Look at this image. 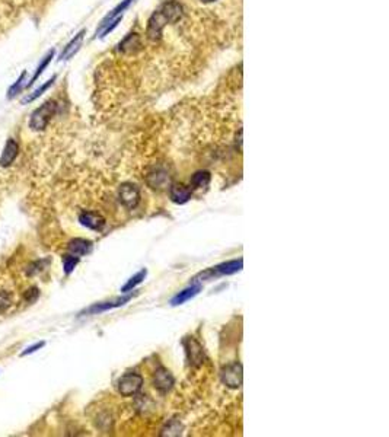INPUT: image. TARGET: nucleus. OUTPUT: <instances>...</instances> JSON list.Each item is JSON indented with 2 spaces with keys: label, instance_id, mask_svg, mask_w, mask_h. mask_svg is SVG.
<instances>
[{
  "label": "nucleus",
  "instance_id": "1",
  "mask_svg": "<svg viewBox=\"0 0 389 437\" xmlns=\"http://www.w3.org/2000/svg\"><path fill=\"white\" fill-rule=\"evenodd\" d=\"M57 111V102L56 101H49L46 104H42L39 108H37L31 118H29V127L32 130H37V132H41L47 127V124L51 120V117L56 114Z\"/></svg>",
  "mask_w": 389,
  "mask_h": 437
},
{
  "label": "nucleus",
  "instance_id": "2",
  "mask_svg": "<svg viewBox=\"0 0 389 437\" xmlns=\"http://www.w3.org/2000/svg\"><path fill=\"white\" fill-rule=\"evenodd\" d=\"M220 379L222 382L231 389L241 388L243 380V367L242 364L238 362H233L231 364H226L220 370Z\"/></svg>",
  "mask_w": 389,
  "mask_h": 437
},
{
  "label": "nucleus",
  "instance_id": "3",
  "mask_svg": "<svg viewBox=\"0 0 389 437\" xmlns=\"http://www.w3.org/2000/svg\"><path fill=\"white\" fill-rule=\"evenodd\" d=\"M143 386V377L139 373H125L118 380V392L122 397H134Z\"/></svg>",
  "mask_w": 389,
  "mask_h": 437
},
{
  "label": "nucleus",
  "instance_id": "4",
  "mask_svg": "<svg viewBox=\"0 0 389 437\" xmlns=\"http://www.w3.org/2000/svg\"><path fill=\"white\" fill-rule=\"evenodd\" d=\"M243 261L242 258L239 259H232V261H228V263H223V264H219L216 267H211L210 270H207L204 273L200 274V277L203 280L210 279L213 276H231V274H235L238 271L242 270Z\"/></svg>",
  "mask_w": 389,
  "mask_h": 437
},
{
  "label": "nucleus",
  "instance_id": "5",
  "mask_svg": "<svg viewBox=\"0 0 389 437\" xmlns=\"http://www.w3.org/2000/svg\"><path fill=\"white\" fill-rule=\"evenodd\" d=\"M140 190L134 185V184H122L118 190V200L122 206L127 208H134L137 207V204L140 203Z\"/></svg>",
  "mask_w": 389,
  "mask_h": 437
},
{
  "label": "nucleus",
  "instance_id": "6",
  "mask_svg": "<svg viewBox=\"0 0 389 437\" xmlns=\"http://www.w3.org/2000/svg\"><path fill=\"white\" fill-rule=\"evenodd\" d=\"M184 347H185V353H187V357H188V362L191 366L194 367H198L201 364L204 363V350L201 347V344L197 340H194L193 337L191 338H187L184 340Z\"/></svg>",
  "mask_w": 389,
  "mask_h": 437
},
{
  "label": "nucleus",
  "instance_id": "7",
  "mask_svg": "<svg viewBox=\"0 0 389 437\" xmlns=\"http://www.w3.org/2000/svg\"><path fill=\"white\" fill-rule=\"evenodd\" d=\"M168 25L166 19L163 18V15L160 13V11H156L150 16L149 22H147V29H146V35L149 39L152 41H158L160 35H162V31L163 28Z\"/></svg>",
  "mask_w": 389,
  "mask_h": 437
},
{
  "label": "nucleus",
  "instance_id": "8",
  "mask_svg": "<svg viewBox=\"0 0 389 437\" xmlns=\"http://www.w3.org/2000/svg\"><path fill=\"white\" fill-rule=\"evenodd\" d=\"M160 13L163 15V18L166 19L168 24H175L178 22L184 15V8L183 5L177 0H169V2H165L162 6H160Z\"/></svg>",
  "mask_w": 389,
  "mask_h": 437
},
{
  "label": "nucleus",
  "instance_id": "9",
  "mask_svg": "<svg viewBox=\"0 0 389 437\" xmlns=\"http://www.w3.org/2000/svg\"><path fill=\"white\" fill-rule=\"evenodd\" d=\"M174 383H175V379H174L172 373L168 369H165L162 366L156 369L155 376H153V385H155V388L158 389L159 392H163V394L168 392V390L172 389Z\"/></svg>",
  "mask_w": 389,
  "mask_h": 437
},
{
  "label": "nucleus",
  "instance_id": "10",
  "mask_svg": "<svg viewBox=\"0 0 389 437\" xmlns=\"http://www.w3.org/2000/svg\"><path fill=\"white\" fill-rule=\"evenodd\" d=\"M79 222L82 226H85L91 231H102L105 228V219L102 217L99 213H95V211H83L80 216H79Z\"/></svg>",
  "mask_w": 389,
  "mask_h": 437
},
{
  "label": "nucleus",
  "instance_id": "11",
  "mask_svg": "<svg viewBox=\"0 0 389 437\" xmlns=\"http://www.w3.org/2000/svg\"><path fill=\"white\" fill-rule=\"evenodd\" d=\"M191 188L184 185V184H172L169 187V197L170 201H174L175 204H185L190 201L191 198Z\"/></svg>",
  "mask_w": 389,
  "mask_h": 437
},
{
  "label": "nucleus",
  "instance_id": "12",
  "mask_svg": "<svg viewBox=\"0 0 389 437\" xmlns=\"http://www.w3.org/2000/svg\"><path fill=\"white\" fill-rule=\"evenodd\" d=\"M133 296H125V297H121V299H117L114 302H105V303H97L91 308H88L83 315H97V314H102V312H107V311H111V309H115V308H120L122 304H125L127 302L132 300Z\"/></svg>",
  "mask_w": 389,
  "mask_h": 437
},
{
  "label": "nucleus",
  "instance_id": "13",
  "mask_svg": "<svg viewBox=\"0 0 389 437\" xmlns=\"http://www.w3.org/2000/svg\"><path fill=\"white\" fill-rule=\"evenodd\" d=\"M147 184L153 190H163L169 184V175L163 169H155L147 175Z\"/></svg>",
  "mask_w": 389,
  "mask_h": 437
},
{
  "label": "nucleus",
  "instance_id": "14",
  "mask_svg": "<svg viewBox=\"0 0 389 437\" xmlns=\"http://www.w3.org/2000/svg\"><path fill=\"white\" fill-rule=\"evenodd\" d=\"M92 249H94V243L83 238H74L69 242V251L74 256H83V255L91 254Z\"/></svg>",
  "mask_w": 389,
  "mask_h": 437
},
{
  "label": "nucleus",
  "instance_id": "15",
  "mask_svg": "<svg viewBox=\"0 0 389 437\" xmlns=\"http://www.w3.org/2000/svg\"><path fill=\"white\" fill-rule=\"evenodd\" d=\"M18 153H19V146L13 139H9L6 146H5V149H3L2 156H0V166L6 168V166L12 165V162L16 159Z\"/></svg>",
  "mask_w": 389,
  "mask_h": 437
},
{
  "label": "nucleus",
  "instance_id": "16",
  "mask_svg": "<svg viewBox=\"0 0 389 437\" xmlns=\"http://www.w3.org/2000/svg\"><path fill=\"white\" fill-rule=\"evenodd\" d=\"M200 290H201V286H200V284H193V286H190V287L181 290L180 293H177V294L172 297L170 304H172V306H178V304L185 303V302H188V300H191L193 297H195V296L200 293Z\"/></svg>",
  "mask_w": 389,
  "mask_h": 437
},
{
  "label": "nucleus",
  "instance_id": "17",
  "mask_svg": "<svg viewBox=\"0 0 389 437\" xmlns=\"http://www.w3.org/2000/svg\"><path fill=\"white\" fill-rule=\"evenodd\" d=\"M140 49H142V39L139 34H128L118 46V50L124 54H133Z\"/></svg>",
  "mask_w": 389,
  "mask_h": 437
},
{
  "label": "nucleus",
  "instance_id": "18",
  "mask_svg": "<svg viewBox=\"0 0 389 437\" xmlns=\"http://www.w3.org/2000/svg\"><path fill=\"white\" fill-rule=\"evenodd\" d=\"M83 35H85V31H80L77 35L74 36L73 39L67 44V47L64 49V51L61 53V60H64V59H69V57H72L74 53L79 50V47H80V44H82V39H83Z\"/></svg>",
  "mask_w": 389,
  "mask_h": 437
},
{
  "label": "nucleus",
  "instance_id": "19",
  "mask_svg": "<svg viewBox=\"0 0 389 437\" xmlns=\"http://www.w3.org/2000/svg\"><path fill=\"white\" fill-rule=\"evenodd\" d=\"M211 181V175L208 170H197L191 177V185L193 188H204Z\"/></svg>",
  "mask_w": 389,
  "mask_h": 437
},
{
  "label": "nucleus",
  "instance_id": "20",
  "mask_svg": "<svg viewBox=\"0 0 389 437\" xmlns=\"http://www.w3.org/2000/svg\"><path fill=\"white\" fill-rule=\"evenodd\" d=\"M147 276V270L146 268H143V270H140L137 274H134L132 279L128 280L124 286L121 287V291L122 293H128V291H133L139 284H142L143 283V280L146 279Z\"/></svg>",
  "mask_w": 389,
  "mask_h": 437
},
{
  "label": "nucleus",
  "instance_id": "21",
  "mask_svg": "<svg viewBox=\"0 0 389 437\" xmlns=\"http://www.w3.org/2000/svg\"><path fill=\"white\" fill-rule=\"evenodd\" d=\"M181 430H183V425L180 421L170 420L169 423L165 425V428L162 430V436H180Z\"/></svg>",
  "mask_w": 389,
  "mask_h": 437
},
{
  "label": "nucleus",
  "instance_id": "22",
  "mask_svg": "<svg viewBox=\"0 0 389 437\" xmlns=\"http://www.w3.org/2000/svg\"><path fill=\"white\" fill-rule=\"evenodd\" d=\"M54 80H56V76H53V77L50 79L47 83H44V85L41 86V88H38L35 92H32V94H31V95H29V97L26 98V99H25V101H24L25 104H28V102H32L34 99H37V98L41 97V95H42V94H44V92H46V91L49 89L50 86L54 83Z\"/></svg>",
  "mask_w": 389,
  "mask_h": 437
},
{
  "label": "nucleus",
  "instance_id": "23",
  "mask_svg": "<svg viewBox=\"0 0 389 437\" xmlns=\"http://www.w3.org/2000/svg\"><path fill=\"white\" fill-rule=\"evenodd\" d=\"M79 263V256H74V255H66L63 258V268H64V273L66 274H70L74 270V267L77 266Z\"/></svg>",
  "mask_w": 389,
  "mask_h": 437
},
{
  "label": "nucleus",
  "instance_id": "24",
  "mask_svg": "<svg viewBox=\"0 0 389 437\" xmlns=\"http://www.w3.org/2000/svg\"><path fill=\"white\" fill-rule=\"evenodd\" d=\"M53 56H54V51H53V50H51V51H50L49 53V56H47V57H46V59H44V60L41 61V64H39V66H38V69H37V73H35V74H34V76H32V79H31V82H29V83H28V88H29V86L32 85V83H34V82H35V80H37L38 77H39V74H41V73L44 72V69H46V67H47V66H49L50 64V61H51V59H53Z\"/></svg>",
  "mask_w": 389,
  "mask_h": 437
},
{
  "label": "nucleus",
  "instance_id": "25",
  "mask_svg": "<svg viewBox=\"0 0 389 437\" xmlns=\"http://www.w3.org/2000/svg\"><path fill=\"white\" fill-rule=\"evenodd\" d=\"M12 304V296L8 291L0 290V312L6 311Z\"/></svg>",
  "mask_w": 389,
  "mask_h": 437
},
{
  "label": "nucleus",
  "instance_id": "26",
  "mask_svg": "<svg viewBox=\"0 0 389 437\" xmlns=\"http://www.w3.org/2000/svg\"><path fill=\"white\" fill-rule=\"evenodd\" d=\"M25 76H26V72L22 73V74L19 76V79L16 80V83H15V85H13L12 88L9 89V95H8V97L12 98V97H15L18 92H19V89H21V86H22V82L25 80Z\"/></svg>",
  "mask_w": 389,
  "mask_h": 437
},
{
  "label": "nucleus",
  "instance_id": "27",
  "mask_svg": "<svg viewBox=\"0 0 389 437\" xmlns=\"http://www.w3.org/2000/svg\"><path fill=\"white\" fill-rule=\"evenodd\" d=\"M38 289H35V287H32V289H29V290L25 293V300L28 302V303H34L35 300L38 299Z\"/></svg>",
  "mask_w": 389,
  "mask_h": 437
},
{
  "label": "nucleus",
  "instance_id": "28",
  "mask_svg": "<svg viewBox=\"0 0 389 437\" xmlns=\"http://www.w3.org/2000/svg\"><path fill=\"white\" fill-rule=\"evenodd\" d=\"M44 345H46V342H44V341H39V342H37L35 345H31V347H28L25 352L21 353V357H24V356H29V354L35 353L37 350H39V348H42Z\"/></svg>",
  "mask_w": 389,
  "mask_h": 437
},
{
  "label": "nucleus",
  "instance_id": "29",
  "mask_svg": "<svg viewBox=\"0 0 389 437\" xmlns=\"http://www.w3.org/2000/svg\"><path fill=\"white\" fill-rule=\"evenodd\" d=\"M201 2H206V3H210V2H214V0H201Z\"/></svg>",
  "mask_w": 389,
  "mask_h": 437
}]
</instances>
